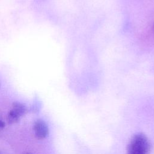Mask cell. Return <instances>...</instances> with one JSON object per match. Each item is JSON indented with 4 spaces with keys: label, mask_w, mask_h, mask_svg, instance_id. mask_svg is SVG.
Listing matches in <instances>:
<instances>
[{
    "label": "cell",
    "mask_w": 154,
    "mask_h": 154,
    "mask_svg": "<svg viewBox=\"0 0 154 154\" xmlns=\"http://www.w3.org/2000/svg\"><path fill=\"white\" fill-rule=\"evenodd\" d=\"M151 149L150 143L145 134L138 133L129 141L127 154H149Z\"/></svg>",
    "instance_id": "6da1fadb"
},
{
    "label": "cell",
    "mask_w": 154,
    "mask_h": 154,
    "mask_svg": "<svg viewBox=\"0 0 154 154\" xmlns=\"http://www.w3.org/2000/svg\"><path fill=\"white\" fill-rule=\"evenodd\" d=\"M26 106L19 102H15L12 105V108L9 111L7 116L9 123H14L17 122L20 118L26 112Z\"/></svg>",
    "instance_id": "7a4b0ae2"
},
{
    "label": "cell",
    "mask_w": 154,
    "mask_h": 154,
    "mask_svg": "<svg viewBox=\"0 0 154 154\" xmlns=\"http://www.w3.org/2000/svg\"><path fill=\"white\" fill-rule=\"evenodd\" d=\"M34 134L38 139L45 138L49 134V129L46 123L42 120H37L33 127Z\"/></svg>",
    "instance_id": "3957f363"
},
{
    "label": "cell",
    "mask_w": 154,
    "mask_h": 154,
    "mask_svg": "<svg viewBox=\"0 0 154 154\" xmlns=\"http://www.w3.org/2000/svg\"><path fill=\"white\" fill-rule=\"evenodd\" d=\"M4 126H5L4 123L3 122H2L1 120H0V129H1V128H4Z\"/></svg>",
    "instance_id": "277c9868"
},
{
    "label": "cell",
    "mask_w": 154,
    "mask_h": 154,
    "mask_svg": "<svg viewBox=\"0 0 154 154\" xmlns=\"http://www.w3.org/2000/svg\"><path fill=\"white\" fill-rule=\"evenodd\" d=\"M153 32H154V25H153Z\"/></svg>",
    "instance_id": "5b68a950"
},
{
    "label": "cell",
    "mask_w": 154,
    "mask_h": 154,
    "mask_svg": "<svg viewBox=\"0 0 154 154\" xmlns=\"http://www.w3.org/2000/svg\"><path fill=\"white\" fill-rule=\"evenodd\" d=\"M26 154H29V153H26Z\"/></svg>",
    "instance_id": "8992f818"
}]
</instances>
